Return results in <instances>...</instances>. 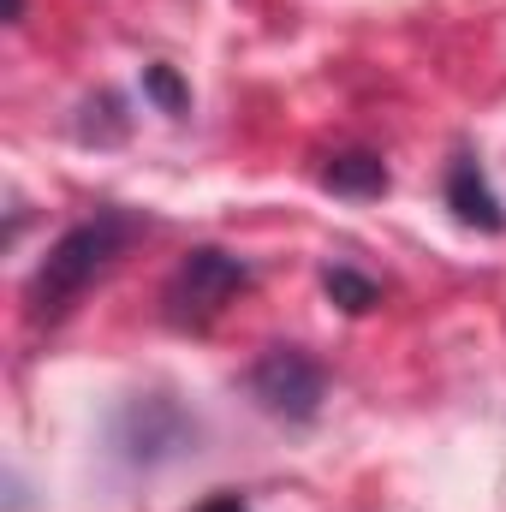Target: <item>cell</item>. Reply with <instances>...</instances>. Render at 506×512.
Instances as JSON below:
<instances>
[{
  "label": "cell",
  "mask_w": 506,
  "mask_h": 512,
  "mask_svg": "<svg viewBox=\"0 0 506 512\" xmlns=\"http://www.w3.org/2000/svg\"><path fill=\"white\" fill-rule=\"evenodd\" d=\"M126 233H131L126 215H96V221L72 227L54 251L42 256L36 280H30V304H36V316H66V310L90 292V280L120 256Z\"/></svg>",
  "instance_id": "6da1fadb"
},
{
  "label": "cell",
  "mask_w": 506,
  "mask_h": 512,
  "mask_svg": "<svg viewBox=\"0 0 506 512\" xmlns=\"http://www.w3.org/2000/svg\"><path fill=\"white\" fill-rule=\"evenodd\" d=\"M239 292H245V262H239V256L191 251L173 268L161 304H167V322H173V328H203V322H215Z\"/></svg>",
  "instance_id": "7a4b0ae2"
},
{
  "label": "cell",
  "mask_w": 506,
  "mask_h": 512,
  "mask_svg": "<svg viewBox=\"0 0 506 512\" xmlns=\"http://www.w3.org/2000/svg\"><path fill=\"white\" fill-rule=\"evenodd\" d=\"M251 393L268 411H280V417H310L316 399H322V370H316L304 352L280 346V352H268L251 370Z\"/></svg>",
  "instance_id": "3957f363"
},
{
  "label": "cell",
  "mask_w": 506,
  "mask_h": 512,
  "mask_svg": "<svg viewBox=\"0 0 506 512\" xmlns=\"http://www.w3.org/2000/svg\"><path fill=\"white\" fill-rule=\"evenodd\" d=\"M447 203L459 209V221H471V227H501V203H495V191H489V179H483V167L477 161H459L453 173H447Z\"/></svg>",
  "instance_id": "277c9868"
},
{
  "label": "cell",
  "mask_w": 506,
  "mask_h": 512,
  "mask_svg": "<svg viewBox=\"0 0 506 512\" xmlns=\"http://www.w3.org/2000/svg\"><path fill=\"white\" fill-rule=\"evenodd\" d=\"M322 179H328V191H340V197H381V191H387V167H381L376 155H334Z\"/></svg>",
  "instance_id": "5b68a950"
},
{
  "label": "cell",
  "mask_w": 506,
  "mask_h": 512,
  "mask_svg": "<svg viewBox=\"0 0 506 512\" xmlns=\"http://www.w3.org/2000/svg\"><path fill=\"white\" fill-rule=\"evenodd\" d=\"M328 298H334V304H346V310H370V304H376V286H370V280H358L352 268H334V274H328Z\"/></svg>",
  "instance_id": "8992f818"
},
{
  "label": "cell",
  "mask_w": 506,
  "mask_h": 512,
  "mask_svg": "<svg viewBox=\"0 0 506 512\" xmlns=\"http://www.w3.org/2000/svg\"><path fill=\"white\" fill-rule=\"evenodd\" d=\"M149 90H155V96H161V102H167V108H179V102H185V96H179V84H173V78H167V72H161V66H155V72H149Z\"/></svg>",
  "instance_id": "52a82bcc"
},
{
  "label": "cell",
  "mask_w": 506,
  "mask_h": 512,
  "mask_svg": "<svg viewBox=\"0 0 506 512\" xmlns=\"http://www.w3.org/2000/svg\"><path fill=\"white\" fill-rule=\"evenodd\" d=\"M203 512H245V501H239V495H215Z\"/></svg>",
  "instance_id": "ba28073f"
}]
</instances>
